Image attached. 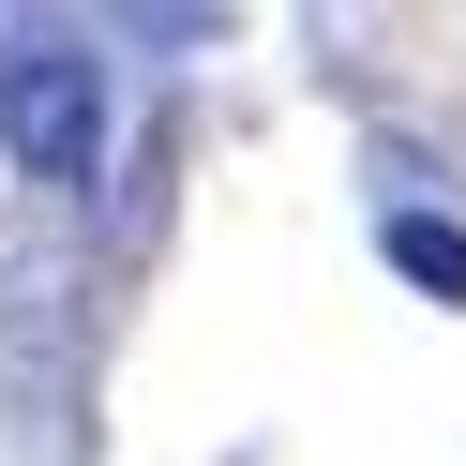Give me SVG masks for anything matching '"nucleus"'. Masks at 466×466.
Masks as SVG:
<instances>
[{"label": "nucleus", "instance_id": "f257e3e1", "mask_svg": "<svg viewBox=\"0 0 466 466\" xmlns=\"http://www.w3.org/2000/svg\"><path fill=\"white\" fill-rule=\"evenodd\" d=\"M0 151L31 166V181H91L106 166V76H91V46H15V61H0Z\"/></svg>", "mask_w": 466, "mask_h": 466}, {"label": "nucleus", "instance_id": "f03ea898", "mask_svg": "<svg viewBox=\"0 0 466 466\" xmlns=\"http://www.w3.org/2000/svg\"><path fill=\"white\" fill-rule=\"evenodd\" d=\"M391 271H406V286H436V301H466V226H436V211H391Z\"/></svg>", "mask_w": 466, "mask_h": 466}]
</instances>
